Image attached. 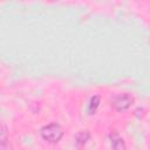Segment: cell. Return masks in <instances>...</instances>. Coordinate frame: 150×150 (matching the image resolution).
Here are the masks:
<instances>
[{"label": "cell", "mask_w": 150, "mask_h": 150, "mask_svg": "<svg viewBox=\"0 0 150 150\" xmlns=\"http://www.w3.org/2000/svg\"><path fill=\"white\" fill-rule=\"evenodd\" d=\"M98 104H100V96H98V95L93 96V97L90 98V101H89L88 112H89L90 115H91V114H95V111H96V109H97Z\"/></svg>", "instance_id": "5b68a950"}, {"label": "cell", "mask_w": 150, "mask_h": 150, "mask_svg": "<svg viewBox=\"0 0 150 150\" xmlns=\"http://www.w3.org/2000/svg\"><path fill=\"white\" fill-rule=\"evenodd\" d=\"M134 102V97L130 94L123 93V94H116L111 97L110 104L111 107L117 111H124L127 110Z\"/></svg>", "instance_id": "7a4b0ae2"}, {"label": "cell", "mask_w": 150, "mask_h": 150, "mask_svg": "<svg viewBox=\"0 0 150 150\" xmlns=\"http://www.w3.org/2000/svg\"><path fill=\"white\" fill-rule=\"evenodd\" d=\"M88 139H89V132H88V130H81V131H79L75 135V143H76V145L79 148L83 146L87 143Z\"/></svg>", "instance_id": "277c9868"}, {"label": "cell", "mask_w": 150, "mask_h": 150, "mask_svg": "<svg viewBox=\"0 0 150 150\" xmlns=\"http://www.w3.org/2000/svg\"><path fill=\"white\" fill-rule=\"evenodd\" d=\"M109 137H110V144H111L112 150H125L124 141L116 131H112L109 135Z\"/></svg>", "instance_id": "3957f363"}, {"label": "cell", "mask_w": 150, "mask_h": 150, "mask_svg": "<svg viewBox=\"0 0 150 150\" xmlns=\"http://www.w3.org/2000/svg\"><path fill=\"white\" fill-rule=\"evenodd\" d=\"M7 143V129L5 124H1V138H0V145H1V150H5Z\"/></svg>", "instance_id": "8992f818"}, {"label": "cell", "mask_w": 150, "mask_h": 150, "mask_svg": "<svg viewBox=\"0 0 150 150\" xmlns=\"http://www.w3.org/2000/svg\"><path fill=\"white\" fill-rule=\"evenodd\" d=\"M40 134L43 139H46L50 143H56L63 136V129L57 123H50L48 125L42 127Z\"/></svg>", "instance_id": "6da1fadb"}]
</instances>
